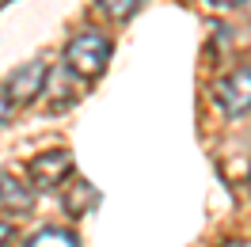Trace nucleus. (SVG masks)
<instances>
[{
	"label": "nucleus",
	"instance_id": "obj_1",
	"mask_svg": "<svg viewBox=\"0 0 251 247\" xmlns=\"http://www.w3.org/2000/svg\"><path fill=\"white\" fill-rule=\"evenodd\" d=\"M65 61L73 73L80 76H95V73H103V65L110 61V38L99 31H80L69 46H65Z\"/></svg>",
	"mask_w": 251,
	"mask_h": 247
},
{
	"label": "nucleus",
	"instance_id": "obj_2",
	"mask_svg": "<svg viewBox=\"0 0 251 247\" xmlns=\"http://www.w3.org/2000/svg\"><path fill=\"white\" fill-rule=\"evenodd\" d=\"M213 103H217L228 118L248 114V110H251V65H240V69H232L228 76L217 80V88H213Z\"/></svg>",
	"mask_w": 251,
	"mask_h": 247
},
{
	"label": "nucleus",
	"instance_id": "obj_3",
	"mask_svg": "<svg viewBox=\"0 0 251 247\" xmlns=\"http://www.w3.org/2000/svg\"><path fill=\"white\" fill-rule=\"evenodd\" d=\"M27 175H31L34 190H57L73 175V156L69 152H42L27 164Z\"/></svg>",
	"mask_w": 251,
	"mask_h": 247
},
{
	"label": "nucleus",
	"instance_id": "obj_4",
	"mask_svg": "<svg viewBox=\"0 0 251 247\" xmlns=\"http://www.w3.org/2000/svg\"><path fill=\"white\" fill-rule=\"evenodd\" d=\"M42 84H46V65H42V61H31V65H23V69H16L12 80H8L4 88H8V99L27 103V99H34V95L42 92Z\"/></svg>",
	"mask_w": 251,
	"mask_h": 247
},
{
	"label": "nucleus",
	"instance_id": "obj_5",
	"mask_svg": "<svg viewBox=\"0 0 251 247\" xmlns=\"http://www.w3.org/2000/svg\"><path fill=\"white\" fill-rule=\"evenodd\" d=\"M34 205L31 186H19L12 175H0V209L4 213H27Z\"/></svg>",
	"mask_w": 251,
	"mask_h": 247
},
{
	"label": "nucleus",
	"instance_id": "obj_6",
	"mask_svg": "<svg viewBox=\"0 0 251 247\" xmlns=\"http://www.w3.org/2000/svg\"><path fill=\"white\" fill-rule=\"evenodd\" d=\"M23 247H80V240L65 228H42V232H34Z\"/></svg>",
	"mask_w": 251,
	"mask_h": 247
},
{
	"label": "nucleus",
	"instance_id": "obj_7",
	"mask_svg": "<svg viewBox=\"0 0 251 247\" xmlns=\"http://www.w3.org/2000/svg\"><path fill=\"white\" fill-rule=\"evenodd\" d=\"M141 4H145V0H99V8H103L110 19H129V16H137V12H141Z\"/></svg>",
	"mask_w": 251,
	"mask_h": 247
},
{
	"label": "nucleus",
	"instance_id": "obj_8",
	"mask_svg": "<svg viewBox=\"0 0 251 247\" xmlns=\"http://www.w3.org/2000/svg\"><path fill=\"white\" fill-rule=\"evenodd\" d=\"M12 240H16V228H12L8 221H0V247H8Z\"/></svg>",
	"mask_w": 251,
	"mask_h": 247
},
{
	"label": "nucleus",
	"instance_id": "obj_9",
	"mask_svg": "<svg viewBox=\"0 0 251 247\" xmlns=\"http://www.w3.org/2000/svg\"><path fill=\"white\" fill-rule=\"evenodd\" d=\"M8 110H12V99H8V88L0 84V122L8 118Z\"/></svg>",
	"mask_w": 251,
	"mask_h": 247
},
{
	"label": "nucleus",
	"instance_id": "obj_10",
	"mask_svg": "<svg viewBox=\"0 0 251 247\" xmlns=\"http://www.w3.org/2000/svg\"><path fill=\"white\" fill-rule=\"evenodd\" d=\"M205 4H213V8H236L240 0H205Z\"/></svg>",
	"mask_w": 251,
	"mask_h": 247
},
{
	"label": "nucleus",
	"instance_id": "obj_11",
	"mask_svg": "<svg viewBox=\"0 0 251 247\" xmlns=\"http://www.w3.org/2000/svg\"><path fill=\"white\" fill-rule=\"evenodd\" d=\"M225 247H251V244H225Z\"/></svg>",
	"mask_w": 251,
	"mask_h": 247
},
{
	"label": "nucleus",
	"instance_id": "obj_12",
	"mask_svg": "<svg viewBox=\"0 0 251 247\" xmlns=\"http://www.w3.org/2000/svg\"><path fill=\"white\" fill-rule=\"evenodd\" d=\"M248 194H251V168H248Z\"/></svg>",
	"mask_w": 251,
	"mask_h": 247
},
{
	"label": "nucleus",
	"instance_id": "obj_13",
	"mask_svg": "<svg viewBox=\"0 0 251 247\" xmlns=\"http://www.w3.org/2000/svg\"><path fill=\"white\" fill-rule=\"evenodd\" d=\"M248 16H251V0H248Z\"/></svg>",
	"mask_w": 251,
	"mask_h": 247
}]
</instances>
